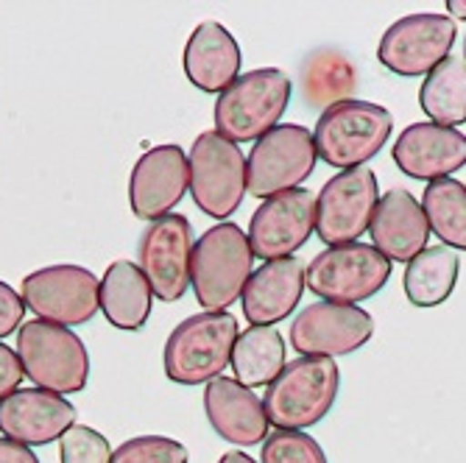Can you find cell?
<instances>
[{"label": "cell", "instance_id": "13", "mask_svg": "<svg viewBox=\"0 0 466 463\" xmlns=\"http://www.w3.org/2000/svg\"><path fill=\"white\" fill-rule=\"evenodd\" d=\"M193 226L185 216H165L151 221L137 246V266L146 274L159 302H179L190 287L193 268Z\"/></svg>", "mask_w": 466, "mask_h": 463}, {"label": "cell", "instance_id": "15", "mask_svg": "<svg viewBox=\"0 0 466 463\" xmlns=\"http://www.w3.org/2000/svg\"><path fill=\"white\" fill-rule=\"evenodd\" d=\"M374 318L358 305L319 302L305 307L290 327V347L302 357H341L371 341Z\"/></svg>", "mask_w": 466, "mask_h": 463}, {"label": "cell", "instance_id": "3", "mask_svg": "<svg viewBox=\"0 0 466 463\" xmlns=\"http://www.w3.org/2000/svg\"><path fill=\"white\" fill-rule=\"evenodd\" d=\"M238 318L232 313H196L185 318L165 344V374L177 386L213 383L232 363L238 341Z\"/></svg>", "mask_w": 466, "mask_h": 463}, {"label": "cell", "instance_id": "18", "mask_svg": "<svg viewBox=\"0 0 466 463\" xmlns=\"http://www.w3.org/2000/svg\"><path fill=\"white\" fill-rule=\"evenodd\" d=\"M397 167L419 182L450 179L466 165V135L439 123H410L394 143Z\"/></svg>", "mask_w": 466, "mask_h": 463}, {"label": "cell", "instance_id": "32", "mask_svg": "<svg viewBox=\"0 0 466 463\" xmlns=\"http://www.w3.org/2000/svg\"><path fill=\"white\" fill-rule=\"evenodd\" d=\"M23 316H25L23 297L12 285L0 282V341L17 332V327H23Z\"/></svg>", "mask_w": 466, "mask_h": 463}, {"label": "cell", "instance_id": "26", "mask_svg": "<svg viewBox=\"0 0 466 463\" xmlns=\"http://www.w3.org/2000/svg\"><path fill=\"white\" fill-rule=\"evenodd\" d=\"M358 87V70L355 65L332 48H321L310 54L302 65V96L308 106L332 109L344 101H352Z\"/></svg>", "mask_w": 466, "mask_h": 463}, {"label": "cell", "instance_id": "33", "mask_svg": "<svg viewBox=\"0 0 466 463\" xmlns=\"http://www.w3.org/2000/svg\"><path fill=\"white\" fill-rule=\"evenodd\" d=\"M23 366L15 349H9L4 341H0V399H6L9 394H15L23 383Z\"/></svg>", "mask_w": 466, "mask_h": 463}, {"label": "cell", "instance_id": "8", "mask_svg": "<svg viewBox=\"0 0 466 463\" xmlns=\"http://www.w3.org/2000/svg\"><path fill=\"white\" fill-rule=\"evenodd\" d=\"M190 193L204 216L227 224L243 204L246 187V159L238 143L218 132H204L196 137L190 154Z\"/></svg>", "mask_w": 466, "mask_h": 463}, {"label": "cell", "instance_id": "37", "mask_svg": "<svg viewBox=\"0 0 466 463\" xmlns=\"http://www.w3.org/2000/svg\"><path fill=\"white\" fill-rule=\"evenodd\" d=\"M463 59H466V39H463Z\"/></svg>", "mask_w": 466, "mask_h": 463}, {"label": "cell", "instance_id": "16", "mask_svg": "<svg viewBox=\"0 0 466 463\" xmlns=\"http://www.w3.org/2000/svg\"><path fill=\"white\" fill-rule=\"evenodd\" d=\"M190 190V165L187 154L174 146L148 148L129 176V204L140 221H159L171 216V209Z\"/></svg>", "mask_w": 466, "mask_h": 463}, {"label": "cell", "instance_id": "12", "mask_svg": "<svg viewBox=\"0 0 466 463\" xmlns=\"http://www.w3.org/2000/svg\"><path fill=\"white\" fill-rule=\"evenodd\" d=\"M455 23L447 15L419 12L397 20L380 39L377 59L386 70L416 78L433 73L455 45Z\"/></svg>", "mask_w": 466, "mask_h": 463}, {"label": "cell", "instance_id": "20", "mask_svg": "<svg viewBox=\"0 0 466 463\" xmlns=\"http://www.w3.org/2000/svg\"><path fill=\"white\" fill-rule=\"evenodd\" d=\"M207 422L224 441L238 447H254L268 438V416L260 397L240 386L232 377H218L204 388Z\"/></svg>", "mask_w": 466, "mask_h": 463}, {"label": "cell", "instance_id": "29", "mask_svg": "<svg viewBox=\"0 0 466 463\" xmlns=\"http://www.w3.org/2000/svg\"><path fill=\"white\" fill-rule=\"evenodd\" d=\"M187 447L165 436H137L123 441L109 463H187Z\"/></svg>", "mask_w": 466, "mask_h": 463}, {"label": "cell", "instance_id": "27", "mask_svg": "<svg viewBox=\"0 0 466 463\" xmlns=\"http://www.w3.org/2000/svg\"><path fill=\"white\" fill-rule=\"evenodd\" d=\"M419 106L431 117V123L455 126L466 123V59L447 56L433 73L425 75L419 90Z\"/></svg>", "mask_w": 466, "mask_h": 463}, {"label": "cell", "instance_id": "34", "mask_svg": "<svg viewBox=\"0 0 466 463\" xmlns=\"http://www.w3.org/2000/svg\"><path fill=\"white\" fill-rule=\"evenodd\" d=\"M0 463H39V460L28 447H23V444L4 436V438H0Z\"/></svg>", "mask_w": 466, "mask_h": 463}, {"label": "cell", "instance_id": "31", "mask_svg": "<svg viewBox=\"0 0 466 463\" xmlns=\"http://www.w3.org/2000/svg\"><path fill=\"white\" fill-rule=\"evenodd\" d=\"M59 460L62 463H109L112 449H109V441L98 430L87 425H73L59 438Z\"/></svg>", "mask_w": 466, "mask_h": 463}, {"label": "cell", "instance_id": "36", "mask_svg": "<svg viewBox=\"0 0 466 463\" xmlns=\"http://www.w3.org/2000/svg\"><path fill=\"white\" fill-rule=\"evenodd\" d=\"M447 12L455 15L458 20H466V4H463V0H450V4H447Z\"/></svg>", "mask_w": 466, "mask_h": 463}, {"label": "cell", "instance_id": "23", "mask_svg": "<svg viewBox=\"0 0 466 463\" xmlns=\"http://www.w3.org/2000/svg\"><path fill=\"white\" fill-rule=\"evenodd\" d=\"M151 305L154 293L137 263L117 260L106 268L101 279V313L112 327L123 332L143 329L151 316Z\"/></svg>", "mask_w": 466, "mask_h": 463}, {"label": "cell", "instance_id": "17", "mask_svg": "<svg viewBox=\"0 0 466 463\" xmlns=\"http://www.w3.org/2000/svg\"><path fill=\"white\" fill-rule=\"evenodd\" d=\"M76 425V408L51 391L17 388L0 399V433L23 447L59 441Z\"/></svg>", "mask_w": 466, "mask_h": 463}, {"label": "cell", "instance_id": "22", "mask_svg": "<svg viewBox=\"0 0 466 463\" xmlns=\"http://www.w3.org/2000/svg\"><path fill=\"white\" fill-rule=\"evenodd\" d=\"M240 73V45L216 20L201 23L185 45V75L193 87L221 96Z\"/></svg>", "mask_w": 466, "mask_h": 463}, {"label": "cell", "instance_id": "25", "mask_svg": "<svg viewBox=\"0 0 466 463\" xmlns=\"http://www.w3.org/2000/svg\"><path fill=\"white\" fill-rule=\"evenodd\" d=\"M461 271V260L452 248L433 246L425 248L419 257H413L405 268L402 285L405 297L413 307H439L450 299L455 290Z\"/></svg>", "mask_w": 466, "mask_h": 463}, {"label": "cell", "instance_id": "2", "mask_svg": "<svg viewBox=\"0 0 466 463\" xmlns=\"http://www.w3.org/2000/svg\"><path fill=\"white\" fill-rule=\"evenodd\" d=\"M293 84L277 67H260L238 75L216 101V132L232 143H258L290 104Z\"/></svg>", "mask_w": 466, "mask_h": 463}, {"label": "cell", "instance_id": "5", "mask_svg": "<svg viewBox=\"0 0 466 463\" xmlns=\"http://www.w3.org/2000/svg\"><path fill=\"white\" fill-rule=\"evenodd\" d=\"M17 357L28 380L51 394H78L90 380L87 347L70 327L25 321L17 332Z\"/></svg>", "mask_w": 466, "mask_h": 463}, {"label": "cell", "instance_id": "1", "mask_svg": "<svg viewBox=\"0 0 466 463\" xmlns=\"http://www.w3.org/2000/svg\"><path fill=\"white\" fill-rule=\"evenodd\" d=\"M341 371L329 357H296L266 388V416L277 430L302 433L332 410Z\"/></svg>", "mask_w": 466, "mask_h": 463}, {"label": "cell", "instance_id": "6", "mask_svg": "<svg viewBox=\"0 0 466 463\" xmlns=\"http://www.w3.org/2000/svg\"><path fill=\"white\" fill-rule=\"evenodd\" d=\"M394 117L386 106L371 101H344L327 112H321L313 140L319 159L338 171H355L366 167L391 137Z\"/></svg>", "mask_w": 466, "mask_h": 463}, {"label": "cell", "instance_id": "35", "mask_svg": "<svg viewBox=\"0 0 466 463\" xmlns=\"http://www.w3.org/2000/svg\"><path fill=\"white\" fill-rule=\"evenodd\" d=\"M218 463H258V460L248 458V455H246V452H240V449H232V452H224Z\"/></svg>", "mask_w": 466, "mask_h": 463}, {"label": "cell", "instance_id": "14", "mask_svg": "<svg viewBox=\"0 0 466 463\" xmlns=\"http://www.w3.org/2000/svg\"><path fill=\"white\" fill-rule=\"evenodd\" d=\"M316 232V196L296 187L266 198L248 221V243L254 257L266 263L293 257Z\"/></svg>", "mask_w": 466, "mask_h": 463}, {"label": "cell", "instance_id": "10", "mask_svg": "<svg viewBox=\"0 0 466 463\" xmlns=\"http://www.w3.org/2000/svg\"><path fill=\"white\" fill-rule=\"evenodd\" d=\"M25 307L48 324L78 327L101 310V279L81 266H48L20 285Z\"/></svg>", "mask_w": 466, "mask_h": 463}, {"label": "cell", "instance_id": "4", "mask_svg": "<svg viewBox=\"0 0 466 463\" xmlns=\"http://www.w3.org/2000/svg\"><path fill=\"white\" fill-rule=\"evenodd\" d=\"M254 251L248 235L238 224H218L207 229L193 248L190 285L207 313H224L243 297L251 277Z\"/></svg>", "mask_w": 466, "mask_h": 463}, {"label": "cell", "instance_id": "30", "mask_svg": "<svg viewBox=\"0 0 466 463\" xmlns=\"http://www.w3.org/2000/svg\"><path fill=\"white\" fill-rule=\"evenodd\" d=\"M263 463H327L324 449L308 433L274 430L263 441Z\"/></svg>", "mask_w": 466, "mask_h": 463}, {"label": "cell", "instance_id": "24", "mask_svg": "<svg viewBox=\"0 0 466 463\" xmlns=\"http://www.w3.org/2000/svg\"><path fill=\"white\" fill-rule=\"evenodd\" d=\"M285 368V338L277 327H248L232 349L235 380L246 388H268Z\"/></svg>", "mask_w": 466, "mask_h": 463}, {"label": "cell", "instance_id": "7", "mask_svg": "<svg viewBox=\"0 0 466 463\" xmlns=\"http://www.w3.org/2000/svg\"><path fill=\"white\" fill-rule=\"evenodd\" d=\"M391 277V260H386L369 243L332 246L316 255L305 271V287L324 302L360 305L377 297Z\"/></svg>", "mask_w": 466, "mask_h": 463}, {"label": "cell", "instance_id": "19", "mask_svg": "<svg viewBox=\"0 0 466 463\" xmlns=\"http://www.w3.org/2000/svg\"><path fill=\"white\" fill-rule=\"evenodd\" d=\"M371 246L391 263H410L428 248L431 224L421 201L410 190H389L380 196L369 226Z\"/></svg>", "mask_w": 466, "mask_h": 463}, {"label": "cell", "instance_id": "9", "mask_svg": "<svg viewBox=\"0 0 466 463\" xmlns=\"http://www.w3.org/2000/svg\"><path fill=\"white\" fill-rule=\"evenodd\" d=\"M319 151L305 126L285 123L254 143L246 156V187L254 198H271L302 187L316 171Z\"/></svg>", "mask_w": 466, "mask_h": 463}, {"label": "cell", "instance_id": "28", "mask_svg": "<svg viewBox=\"0 0 466 463\" xmlns=\"http://www.w3.org/2000/svg\"><path fill=\"white\" fill-rule=\"evenodd\" d=\"M421 209H425L431 232L447 248L466 251V185L458 179L431 182L421 193Z\"/></svg>", "mask_w": 466, "mask_h": 463}, {"label": "cell", "instance_id": "21", "mask_svg": "<svg viewBox=\"0 0 466 463\" xmlns=\"http://www.w3.org/2000/svg\"><path fill=\"white\" fill-rule=\"evenodd\" d=\"M305 263L299 257H282L251 271L243 287V316L251 327H271L285 321L305 293Z\"/></svg>", "mask_w": 466, "mask_h": 463}, {"label": "cell", "instance_id": "11", "mask_svg": "<svg viewBox=\"0 0 466 463\" xmlns=\"http://www.w3.org/2000/svg\"><path fill=\"white\" fill-rule=\"evenodd\" d=\"M377 193V174L371 167H355V171L335 174L316 196L319 240L327 248L358 243V237H363L371 226L374 209L380 204Z\"/></svg>", "mask_w": 466, "mask_h": 463}]
</instances>
